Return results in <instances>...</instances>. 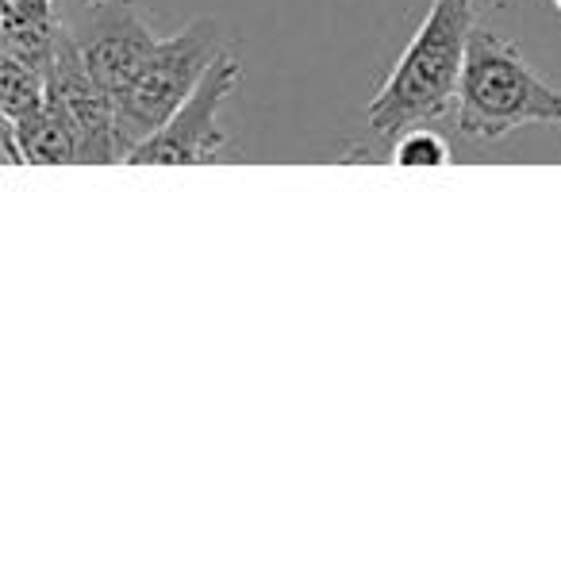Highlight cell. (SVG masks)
<instances>
[{
	"label": "cell",
	"instance_id": "1",
	"mask_svg": "<svg viewBox=\"0 0 561 561\" xmlns=\"http://www.w3.org/2000/svg\"><path fill=\"white\" fill-rule=\"evenodd\" d=\"M477 27L473 0H431L420 32L408 39L404 55L366 108V124L381 139L435 124L458 112L461 73H466L469 39Z\"/></svg>",
	"mask_w": 561,
	"mask_h": 561
},
{
	"label": "cell",
	"instance_id": "2",
	"mask_svg": "<svg viewBox=\"0 0 561 561\" xmlns=\"http://www.w3.org/2000/svg\"><path fill=\"white\" fill-rule=\"evenodd\" d=\"M454 116L466 142L492 147L523 127L561 124V89L538 78L512 39L489 27H473Z\"/></svg>",
	"mask_w": 561,
	"mask_h": 561
},
{
	"label": "cell",
	"instance_id": "3",
	"mask_svg": "<svg viewBox=\"0 0 561 561\" xmlns=\"http://www.w3.org/2000/svg\"><path fill=\"white\" fill-rule=\"evenodd\" d=\"M219 55H224V32L208 16L188 20L181 32L154 43L142 70L116 101V131L124 142V158H131V150L142 147L193 96V89L201 85V78Z\"/></svg>",
	"mask_w": 561,
	"mask_h": 561
},
{
	"label": "cell",
	"instance_id": "4",
	"mask_svg": "<svg viewBox=\"0 0 561 561\" xmlns=\"http://www.w3.org/2000/svg\"><path fill=\"white\" fill-rule=\"evenodd\" d=\"M242 66L231 50L208 66L201 85L193 89L185 104L150 135L142 147L131 150V165H201L211 162L227 147V131L219 127V108L239 89Z\"/></svg>",
	"mask_w": 561,
	"mask_h": 561
},
{
	"label": "cell",
	"instance_id": "5",
	"mask_svg": "<svg viewBox=\"0 0 561 561\" xmlns=\"http://www.w3.org/2000/svg\"><path fill=\"white\" fill-rule=\"evenodd\" d=\"M47 89L58 96L66 116L78 127L81 165L127 162L124 142H119V131H116V96L89 73L85 58H81V47H78V35L66 24H58L55 55H50V66H47Z\"/></svg>",
	"mask_w": 561,
	"mask_h": 561
},
{
	"label": "cell",
	"instance_id": "6",
	"mask_svg": "<svg viewBox=\"0 0 561 561\" xmlns=\"http://www.w3.org/2000/svg\"><path fill=\"white\" fill-rule=\"evenodd\" d=\"M78 35L81 58L89 73L108 89L112 96H124V89L135 81L142 62L154 50L158 35L147 27V20L131 9V0H93L85 27Z\"/></svg>",
	"mask_w": 561,
	"mask_h": 561
},
{
	"label": "cell",
	"instance_id": "7",
	"mask_svg": "<svg viewBox=\"0 0 561 561\" xmlns=\"http://www.w3.org/2000/svg\"><path fill=\"white\" fill-rule=\"evenodd\" d=\"M0 142L9 165H81V139L73 119L58 104V96L47 89L43 108H35L24 119L0 116Z\"/></svg>",
	"mask_w": 561,
	"mask_h": 561
},
{
	"label": "cell",
	"instance_id": "8",
	"mask_svg": "<svg viewBox=\"0 0 561 561\" xmlns=\"http://www.w3.org/2000/svg\"><path fill=\"white\" fill-rule=\"evenodd\" d=\"M47 101V66L24 62L0 50V116L24 119Z\"/></svg>",
	"mask_w": 561,
	"mask_h": 561
},
{
	"label": "cell",
	"instance_id": "9",
	"mask_svg": "<svg viewBox=\"0 0 561 561\" xmlns=\"http://www.w3.org/2000/svg\"><path fill=\"white\" fill-rule=\"evenodd\" d=\"M392 162L397 165H446L450 162V147L438 131H431L427 124L412 127V131L397 135L392 147Z\"/></svg>",
	"mask_w": 561,
	"mask_h": 561
},
{
	"label": "cell",
	"instance_id": "10",
	"mask_svg": "<svg viewBox=\"0 0 561 561\" xmlns=\"http://www.w3.org/2000/svg\"><path fill=\"white\" fill-rule=\"evenodd\" d=\"M553 9H558V12H561V0H553Z\"/></svg>",
	"mask_w": 561,
	"mask_h": 561
}]
</instances>
